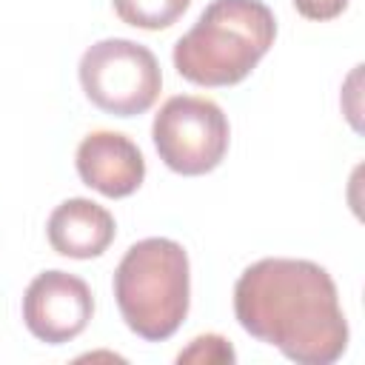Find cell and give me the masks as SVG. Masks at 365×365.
Returning a JSON list of instances; mask_svg holds the SVG:
<instances>
[{
  "label": "cell",
  "mask_w": 365,
  "mask_h": 365,
  "mask_svg": "<svg viewBox=\"0 0 365 365\" xmlns=\"http://www.w3.org/2000/svg\"><path fill=\"white\" fill-rule=\"evenodd\" d=\"M234 314L245 334L299 365H331L348 348L336 285L311 259L265 257L248 265L234 285Z\"/></svg>",
  "instance_id": "obj_1"
},
{
  "label": "cell",
  "mask_w": 365,
  "mask_h": 365,
  "mask_svg": "<svg viewBox=\"0 0 365 365\" xmlns=\"http://www.w3.org/2000/svg\"><path fill=\"white\" fill-rule=\"evenodd\" d=\"M274 37L277 20L262 0H211L174 43V68L194 86H234L268 54Z\"/></svg>",
  "instance_id": "obj_2"
},
{
  "label": "cell",
  "mask_w": 365,
  "mask_h": 365,
  "mask_svg": "<svg viewBox=\"0 0 365 365\" xmlns=\"http://www.w3.org/2000/svg\"><path fill=\"white\" fill-rule=\"evenodd\" d=\"M114 299L125 325L140 339L163 342L174 336L191 302L185 248L168 237L134 242L114 271Z\"/></svg>",
  "instance_id": "obj_3"
},
{
  "label": "cell",
  "mask_w": 365,
  "mask_h": 365,
  "mask_svg": "<svg viewBox=\"0 0 365 365\" xmlns=\"http://www.w3.org/2000/svg\"><path fill=\"white\" fill-rule=\"evenodd\" d=\"M77 74L91 106L114 117H134L148 111L163 88L154 51L125 37L91 43L80 57Z\"/></svg>",
  "instance_id": "obj_4"
},
{
  "label": "cell",
  "mask_w": 365,
  "mask_h": 365,
  "mask_svg": "<svg viewBox=\"0 0 365 365\" xmlns=\"http://www.w3.org/2000/svg\"><path fill=\"white\" fill-rule=\"evenodd\" d=\"M228 137L231 128L222 108L197 94L168 97L154 114L151 125V140L160 160L182 177L214 171L228 151Z\"/></svg>",
  "instance_id": "obj_5"
},
{
  "label": "cell",
  "mask_w": 365,
  "mask_h": 365,
  "mask_svg": "<svg viewBox=\"0 0 365 365\" xmlns=\"http://www.w3.org/2000/svg\"><path fill=\"white\" fill-rule=\"evenodd\" d=\"M94 314V297L86 279L68 271L37 274L23 294L26 328L48 345H63L80 336Z\"/></svg>",
  "instance_id": "obj_6"
},
{
  "label": "cell",
  "mask_w": 365,
  "mask_h": 365,
  "mask_svg": "<svg viewBox=\"0 0 365 365\" xmlns=\"http://www.w3.org/2000/svg\"><path fill=\"white\" fill-rule=\"evenodd\" d=\"M80 180L103 197L120 200L134 194L145 180V160L137 143L120 131H91L77 145Z\"/></svg>",
  "instance_id": "obj_7"
},
{
  "label": "cell",
  "mask_w": 365,
  "mask_h": 365,
  "mask_svg": "<svg viewBox=\"0 0 365 365\" xmlns=\"http://www.w3.org/2000/svg\"><path fill=\"white\" fill-rule=\"evenodd\" d=\"M48 242L60 257L68 259H91L100 257L117 234L114 217L86 197H71L60 202L46 225Z\"/></svg>",
  "instance_id": "obj_8"
},
{
  "label": "cell",
  "mask_w": 365,
  "mask_h": 365,
  "mask_svg": "<svg viewBox=\"0 0 365 365\" xmlns=\"http://www.w3.org/2000/svg\"><path fill=\"white\" fill-rule=\"evenodd\" d=\"M111 3L123 23L145 31H160L174 26L191 6V0H111Z\"/></svg>",
  "instance_id": "obj_9"
},
{
  "label": "cell",
  "mask_w": 365,
  "mask_h": 365,
  "mask_svg": "<svg viewBox=\"0 0 365 365\" xmlns=\"http://www.w3.org/2000/svg\"><path fill=\"white\" fill-rule=\"evenodd\" d=\"M234 359H237L234 348H231L228 339L220 336V334H202V336H194L191 345H188L185 351L177 354V362H180V365H182V362H194V365H217V362H228V365H231Z\"/></svg>",
  "instance_id": "obj_10"
},
{
  "label": "cell",
  "mask_w": 365,
  "mask_h": 365,
  "mask_svg": "<svg viewBox=\"0 0 365 365\" xmlns=\"http://www.w3.org/2000/svg\"><path fill=\"white\" fill-rule=\"evenodd\" d=\"M348 0H294V9L308 20H334L345 11Z\"/></svg>",
  "instance_id": "obj_11"
}]
</instances>
